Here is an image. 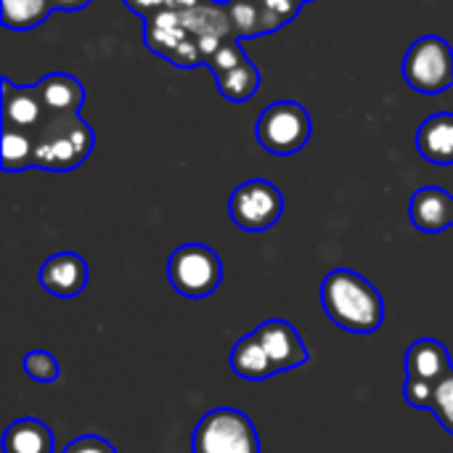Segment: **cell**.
<instances>
[{"mask_svg":"<svg viewBox=\"0 0 453 453\" xmlns=\"http://www.w3.org/2000/svg\"><path fill=\"white\" fill-rule=\"evenodd\" d=\"M32 167L50 173H66L80 167L96 146V133L80 114H48L32 133Z\"/></svg>","mask_w":453,"mask_h":453,"instance_id":"obj_3","label":"cell"},{"mask_svg":"<svg viewBox=\"0 0 453 453\" xmlns=\"http://www.w3.org/2000/svg\"><path fill=\"white\" fill-rule=\"evenodd\" d=\"M255 334L260 337L265 353L271 356V361L276 364L279 374L281 372H292V369H303L311 356L308 348L303 342V337L297 334V329L284 321V319H271L263 326L255 329Z\"/></svg>","mask_w":453,"mask_h":453,"instance_id":"obj_9","label":"cell"},{"mask_svg":"<svg viewBox=\"0 0 453 453\" xmlns=\"http://www.w3.org/2000/svg\"><path fill=\"white\" fill-rule=\"evenodd\" d=\"M242 61H247V53H244V48H242V40H239V37H231V40H226V42L210 56L207 69H212V74H223V72L239 66Z\"/></svg>","mask_w":453,"mask_h":453,"instance_id":"obj_22","label":"cell"},{"mask_svg":"<svg viewBox=\"0 0 453 453\" xmlns=\"http://www.w3.org/2000/svg\"><path fill=\"white\" fill-rule=\"evenodd\" d=\"M228 215L234 226L250 234L273 228L284 215V194L265 178L244 180L228 196Z\"/></svg>","mask_w":453,"mask_h":453,"instance_id":"obj_8","label":"cell"},{"mask_svg":"<svg viewBox=\"0 0 453 453\" xmlns=\"http://www.w3.org/2000/svg\"><path fill=\"white\" fill-rule=\"evenodd\" d=\"M417 151L433 165H453V111H438L419 125Z\"/></svg>","mask_w":453,"mask_h":453,"instance_id":"obj_15","label":"cell"},{"mask_svg":"<svg viewBox=\"0 0 453 453\" xmlns=\"http://www.w3.org/2000/svg\"><path fill=\"white\" fill-rule=\"evenodd\" d=\"M45 117H48V109L37 93V85L24 88L3 77V125L35 133Z\"/></svg>","mask_w":453,"mask_h":453,"instance_id":"obj_11","label":"cell"},{"mask_svg":"<svg viewBox=\"0 0 453 453\" xmlns=\"http://www.w3.org/2000/svg\"><path fill=\"white\" fill-rule=\"evenodd\" d=\"M50 3H53V11H82L93 0H50Z\"/></svg>","mask_w":453,"mask_h":453,"instance_id":"obj_27","label":"cell"},{"mask_svg":"<svg viewBox=\"0 0 453 453\" xmlns=\"http://www.w3.org/2000/svg\"><path fill=\"white\" fill-rule=\"evenodd\" d=\"M403 398H406V403L409 406H414V409H433V401H435V385H427V382H422V380H411V377H406V382H403Z\"/></svg>","mask_w":453,"mask_h":453,"instance_id":"obj_24","label":"cell"},{"mask_svg":"<svg viewBox=\"0 0 453 453\" xmlns=\"http://www.w3.org/2000/svg\"><path fill=\"white\" fill-rule=\"evenodd\" d=\"M231 37H239L226 3L207 0L191 11L162 8L143 19V42L175 66H199Z\"/></svg>","mask_w":453,"mask_h":453,"instance_id":"obj_1","label":"cell"},{"mask_svg":"<svg viewBox=\"0 0 453 453\" xmlns=\"http://www.w3.org/2000/svg\"><path fill=\"white\" fill-rule=\"evenodd\" d=\"M204 3H207V0H167L165 8H170V11H191V8L204 5Z\"/></svg>","mask_w":453,"mask_h":453,"instance_id":"obj_28","label":"cell"},{"mask_svg":"<svg viewBox=\"0 0 453 453\" xmlns=\"http://www.w3.org/2000/svg\"><path fill=\"white\" fill-rule=\"evenodd\" d=\"M324 313L345 332L374 334L385 324V300L377 287L348 268H334L321 284Z\"/></svg>","mask_w":453,"mask_h":453,"instance_id":"obj_2","label":"cell"},{"mask_svg":"<svg viewBox=\"0 0 453 453\" xmlns=\"http://www.w3.org/2000/svg\"><path fill=\"white\" fill-rule=\"evenodd\" d=\"M53 11L50 0H0V21L5 29L29 32L40 27Z\"/></svg>","mask_w":453,"mask_h":453,"instance_id":"obj_18","label":"cell"},{"mask_svg":"<svg viewBox=\"0 0 453 453\" xmlns=\"http://www.w3.org/2000/svg\"><path fill=\"white\" fill-rule=\"evenodd\" d=\"M231 369L236 377L247 380V382H263V380H271L273 374H279L276 364L271 361V356L265 353L260 337L252 332V334H244L234 350H231Z\"/></svg>","mask_w":453,"mask_h":453,"instance_id":"obj_16","label":"cell"},{"mask_svg":"<svg viewBox=\"0 0 453 453\" xmlns=\"http://www.w3.org/2000/svg\"><path fill=\"white\" fill-rule=\"evenodd\" d=\"M451 372L453 364L449 348L433 337H422V340L411 342V348L406 350V377H411V380L438 385Z\"/></svg>","mask_w":453,"mask_h":453,"instance_id":"obj_13","label":"cell"},{"mask_svg":"<svg viewBox=\"0 0 453 453\" xmlns=\"http://www.w3.org/2000/svg\"><path fill=\"white\" fill-rule=\"evenodd\" d=\"M403 80L411 90L435 96L453 88V48L438 35H422L414 40L401 61Z\"/></svg>","mask_w":453,"mask_h":453,"instance_id":"obj_5","label":"cell"},{"mask_svg":"<svg viewBox=\"0 0 453 453\" xmlns=\"http://www.w3.org/2000/svg\"><path fill=\"white\" fill-rule=\"evenodd\" d=\"M0 154H3V170L5 173L29 170L32 167V159H35V138H32V133L29 130H21V127L3 125Z\"/></svg>","mask_w":453,"mask_h":453,"instance_id":"obj_20","label":"cell"},{"mask_svg":"<svg viewBox=\"0 0 453 453\" xmlns=\"http://www.w3.org/2000/svg\"><path fill=\"white\" fill-rule=\"evenodd\" d=\"M37 93L48 114H80L88 93L82 82L69 72H50L37 82Z\"/></svg>","mask_w":453,"mask_h":453,"instance_id":"obj_14","label":"cell"},{"mask_svg":"<svg viewBox=\"0 0 453 453\" xmlns=\"http://www.w3.org/2000/svg\"><path fill=\"white\" fill-rule=\"evenodd\" d=\"M88 263L77 255V252H56L50 255L40 271H37V281L40 287L53 295V297H77L85 287H88Z\"/></svg>","mask_w":453,"mask_h":453,"instance_id":"obj_10","label":"cell"},{"mask_svg":"<svg viewBox=\"0 0 453 453\" xmlns=\"http://www.w3.org/2000/svg\"><path fill=\"white\" fill-rule=\"evenodd\" d=\"M194 453H260L255 425L239 409H215L194 430Z\"/></svg>","mask_w":453,"mask_h":453,"instance_id":"obj_7","label":"cell"},{"mask_svg":"<svg viewBox=\"0 0 453 453\" xmlns=\"http://www.w3.org/2000/svg\"><path fill=\"white\" fill-rule=\"evenodd\" d=\"M3 453H53V433L40 419H16L3 433Z\"/></svg>","mask_w":453,"mask_h":453,"instance_id":"obj_17","label":"cell"},{"mask_svg":"<svg viewBox=\"0 0 453 453\" xmlns=\"http://www.w3.org/2000/svg\"><path fill=\"white\" fill-rule=\"evenodd\" d=\"M167 279L178 295L202 300L218 292L223 281V260L207 244H180L167 257Z\"/></svg>","mask_w":453,"mask_h":453,"instance_id":"obj_6","label":"cell"},{"mask_svg":"<svg viewBox=\"0 0 453 453\" xmlns=\"http://www.w3.org/2000/svg\"><path fill=\"white\" fill-rule=\"evenodd\" d=\"M409 218L422 234H441L453 226V196L441 186L417 188L409 204Z\"/></svg>","mask_w":453,"mask_h":453,"instance_id":"obj_12","label":"cell"},{"mask_svg":"<svg viewBox=\"0 0 453 453\" xmlns=\"http://www.w3.org/2000/svg\"><path fill=\"white\" fill-rule=\"evenodd\" d=\"M430 411L435 414L441 427L453 435V372L435 385V401Z\"/></svg>","mask_w":453,"mask_h":453,"instance_id":"obj_23","label":"cell"},{"mask_svg":"<svg viewBox=\"0 0 453 453\" xmlns=\"http://www.w3.org/2000/svg\"><path fill=\"white\" fill-rule=\"evenodd\" d=\"M215 85H218V93L226 101L242 104V101L252 98L260 90V69L247 58L239 66H234V69H228L223 74H215Z\"/></svg>","mask_w":453,"mask_h":453,"instance_id":"obj_19","label":"cell"},{"mask_svg":"<svg viewBox=\"0 0 453 453\" xmlns=\"http://www.w3.org/2000/svg\"><path fill=\"white\" fill-rule=\"evenodd\" d=\"M255 135L268 154L292 157L308 146L313 135V119L297 101H273L257 117Z\"/></svg>","mask_w":453,"mask_h":453,"instance_id":"obj_4","label":"cell"},{"mask_svg":"<svg viewBox=\"0 0 453 453\" xmlns=\"http://www.w3.org/2000/svg\"><path fill=\"white\" fill-rule=\"evenodd\" d=\"M24 372H27L29 380L45 385V382H56L58 380L61 366H58L53 353H48V350H29L24 356Z\"/></svg>","mask_w":453,"mask_h":453,"instance_id":"obj_21","label":"cell"},{"mask_svg":"<svg viewBox=\"0 0 453 453\" xmlns=\"http://www.w3.org/2000/svg\"><path fill=\"white\" fill-rule=\"evenodd\" d=\"M61 453H117L114 446L106 441V438H98V435H82L77 441H72Z\"/></svg>","mask_w":453,"mask_h":453,"instance_id":"obj_25","label":"cell"},{"mask_svg":"<svg viewBox=\"0 0 453 453\" xmlns=\"http://www.w3.org/2000/svg\"><path fill=\"white\" fill-rule=\"evenodd\" d=\"M303 3H313V0H303Z\"/></svg>","mask_w":453,"mask_h":453,"instance_id":"obj_29","label":"cell"},{"mask_svg":"<svg viewBox=\"0 0 453 453\" xmlns=\"http://www.w3.org/2000/svg\"><path fill=\"white\" fill-rule=\"evenodd\" d=\"M122 3H125L133 13H138L141 19H146V16H151V13H157V11H162L167 0H122Z\"/></svg>","mask_w":453,"mask_h":453,"instance_id":"obj_26","label":"cell"}]
</instances>
